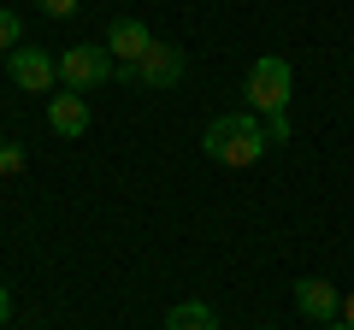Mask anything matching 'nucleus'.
<instances>
[{"label": "nucleus", "mask_w": 354, "mask_h": 330, "mask_svg": "<svg viewBox=\"0 0 354 330\" xmlns=\"http://www.w3.org/2000/svg\"><path fill=\"white\" fill-rule=\"evenodd\" d=\"M325 330H348V324H342V318H330V324H325Z\"/></svg>", "instance_id": "obj_16"}, {"label": "nucleus", "mask_w": 354, "mask_h": 330, "mask_svg": "<svg viewBox=\"0 0 354 330\" xmlns=\"http://www.w3.org/2000/svg\"><path fill=\"white\" fill-rule=\"evenodd\" d=\"M12 171H24V148L18 142H0V177H12Z\"/></svg>", "instance_id": "obj_11"}, {"label": "nucleus", "mask_w": 354, "mask_h": 330, "mask_svg": "<svg viewBox=\"0 0 354 330\" xmlns=\"http://www.w3.org/2000/svg\"><path fill=\"white\" fill-rule=\"evenodd\" d=\"M148 48H153V30L142 24V18H113V24H106V53H113L118 65H136Z\"/></svg>", "instance_id": "obj_6"}, {"label": "nucleus", "mask_w": 354, "mask_h": 330, "mask_svg": "<svg viewBox=\"0 0 354 330\" xmlns=\"http://www.w3.org/2000/svg\"><path fill=\"white\" fill-rule=\"evenodd\" d=\"M201 148H207V159H218V165H230V171H242V165L266 159L272 136H266V124L248 113V106H236V113H218L213 124L201 130Z\"/></svg>", "instance_id": "obj_1"}, {"label": "nucleus", "mask_w": 354, "mask_h": 330, "mask_svg": "<svg viewBox=\"0 0 354 330\" xmlns=\"http://www.w3.org/2000/svg\"><path fill=\"white\" fill-rule=\"evenodd\" d=\"M177 83H183V48L153 36V48L136 59V89H177Z\"/></svg>", "instance_id": "obj_4"}, {"label": "nucleus", "mask_w": 354, "mask_h": 330, "mask_svg": "<svg viewBox=\"0 0 354 330\" xmlns=\"http://www.w3.org/2000/svg\"><path fill=\"white\" fill-rule=\"evenodd\" d=\"M295 307H301L307 318H319V324L342 318V295H337L330 278H295Z\"/></svg>", "instance_id": "obj_7"}, {"label": "nucleus", "mask_w": 354, "mask_h": 330, "mask_svg": "<svg viewBox=\"0 0 354 330\" xmlns=\"http://www.w3.org/2000/svg\"><path fill=\"white\" fill-rule=\"evenodd\" d=\"M18 48H24V24H18V12L0 6V59H12Z\"/></svg>", "instance_id": "obj_10"}, {"label": "nucleus", "mask_w": 354, "mask_h": 330, "mask_svg": "<svg viewBox=\"0 0 354 330\" xmlns=\"http://www.w3.org/2000/svg\"><path fill=\"white\" fill-rule=\"evenodd\" d=\"M260 124H266V136H272V142H290V136H295V118H290V113H278V118H260Z\"/></svg>", "instance_id": "obj_12"}, {"label": "nucleus", "mask_w": 354, "mask_h": 330, "mask_svg": "<svg viewBox=\"0 0 354 330\" xmlns=\"http://www.w3.org/2000/svg\"><path fill=\"white\" fill-rule=\"evenodd\" d=\"M165 330H218V313L207 301H177L165 313Z\"/></svg>", "instance_id": "obj_9"}, {"label": "nucleus", "mask_w": 354, "mask_h": 330, "mask_svg": "<svg viewBox=\"0 0 354 330\" xmlns=\"http://www.w3.org/2000/svg\"><path fill=\"white\" fill-rule=\"evenodd\" d=\"M290 101H295V65L283 53H260L248 65V113L278 118V113H290Z\"/></svg>", "instance_id": "obj_2"}, {"label": "nucleus", "mask_w": 354, "mask_h": 330, "mask_svg": "<svg viewBox=\"0 0 354 330\" xmlns=\"http://www.w3.org/2000/svg\"><path fill=\"white\" fill-rule=\"evenodd\" d=\"M260 330H278V324H260Z\"/></svg>", "instance_id": "obj_17"}, {"label": "nucleus", "mask_w": 354, "mask_h": 330, "mask_svg": "<svg viewBox=\"0 0 354 330\" xmlns=\"http://www.w3.org/2000/svg\"><path fill=\"white\" fill-rule=\"evenodd\" d=\"M342 324H348V330H354V289H348V295H342Z\"/></svg>", "instance_id": "obj_15"}, {"label": "nucleus", "mask_w": 354, "mask_h": 330, "mask_svg": "<svg viewBox=\"0 0 354 330\" xmlns=\"http://www.w3.org/2000/svg\"><path fill=\"white\" fill-rule=\"evenodd\" d=\"M12 324V289H6V283H0V330Z\"/></svg>", "instance_id": "obj_14"}, {"label": "nucleus", "mask_w": 354, "mask_h": 330, "mask_svg": "<svg viewBox=\"0 0 354 330\" xmlns=\"http://www.w3.org/2000/svg\"><path fill=\"white\" fill-rule=\"evenodd\" d=\"M113 71H118V59L106 53V41H77V48L59 53V83H65L71 95L106 89V83H113Z\"/></svg>", "instance_id": "obj_3"}, {"label": "nucleus", "mask_w": 354, "mask_h": 330, "mask_svg": "<svg viewBox=\"0 0 354 330\" xmlns=\"http://www.w3.org/2000/svg\"><path fill=\"white\" fill-rule=\"evenodd\" d=\"M77 6H83V0H41V12H48V18H71Z\"/></svg>", "instance_id": "obj_13"}, {"label": "nucleus", "mask_w": 354, "mask_h": 330, "mask_svg": "<svg viewBox=\"0 0 354 330\" xmlns=\"http://www.w3.org/2000/svg\"><path fill=\"white\" fill-rule=\"evenodd\" d=\"M88 124H95V118H88V101L83 95H53L48 101V130L53 136H65V142H77V136H88Z\"/></svg>", "instance_id": "obj_8"}, {"label": "nucleus", "mask_w": 354, "mask_h": 330, "mask_svg": "<svg viewBox=\"0 0 354 330\" xmlns=\"http://www.w3.org/2000/svg\"><path fill=\"white\" fill-rule=\"evenodd\" d=\"M6 65H12V83L30 89V95H48L53 83H59V59H53L48 48H18Z\"/></svg>", "instance_id": "obj_5"}]
</instances>
